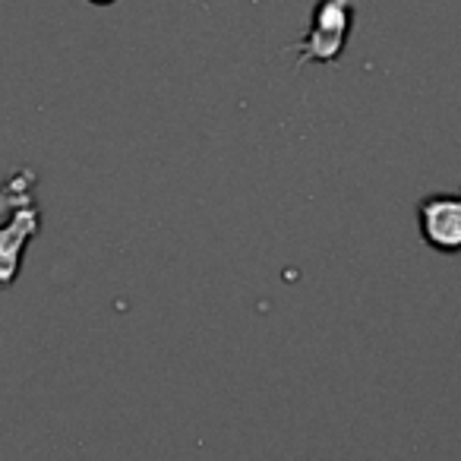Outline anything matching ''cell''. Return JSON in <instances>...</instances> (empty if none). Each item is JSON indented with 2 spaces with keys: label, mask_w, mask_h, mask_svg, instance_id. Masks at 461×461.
I'll return each mask as SVG.
<instances>
[{
  "label": "cell",
  "mask_w": 461,
  "mask_h": 461,
  "mask_svg": "<svg viewBox=\"0 0 461 461\" xmlns=\"http://www.w3.org/2000/svg\"><path fill=\"white\" fill-rule=\"evenodd\" d=\"M354 14H357L354 0H316L307 35L297 45H291V51L297 54L294 70H303L307 64H339L351 39Z\"/></svg>",
  "instance_id": "1"
},
{
  "label": "cell",
  "mask_w": 461,
  "mask_h": 461,
  "mask_svg": "<svg viewBox=\"0 0 461 461\" xmlns=\"http://www.w3.org/2000/svg\"><path fill=\"white\" fill-rule=\"evenodd\" d=\"M417 228L429 250L455 253L461 250V196L458 193H429L417 205Z\"/></svg>",
  "instance_id": "2"
},
{
  "label": "cell",
  "mask_w": 461,
  "mask_h": 461,
  "mask_svg": "<svg viewBox=\"0 0 461 461\" xmlns=\"http://www.w3.org/2000/svg\"><path fill=\"white\" fill-rule=\"evenodd\" d=\"M41 230V212L35 203L20 205L7 221L0 224V288H14L23 269L26 244Z\"/></svg>",
  "instance_id": "3"
},
{
  "label": "cell",
  "mask_w": 461,
  "mask_h": 461,
  "mask_svg": "<svg viewBox=\"0 0 461 461\" xmlns=\"http://www.w3.org/2000/svg\"><path fill=\"white\" fill-rule=\"evenodd\" d=\"M89 4H98V7H108V4H114V0H89Z\"/></svg>",
  "instance_id": "4"
}]
</instances>
